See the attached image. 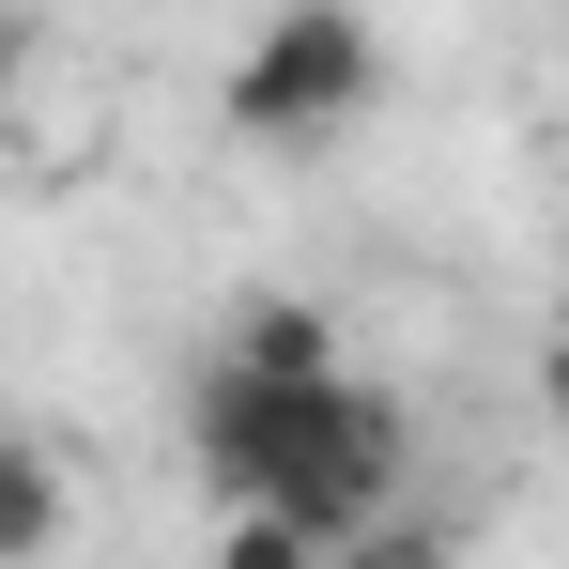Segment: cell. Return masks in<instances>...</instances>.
<instances>
[{
  "mask_svg": "<svg viewBox=\"0 0 569 569\" xmlns=\"http://www.w3.org/2000/svg\"><path fill=\"white\" fill-rule=\"evenodd\" d=\"M539 400H555V431H569V339H555V355H539Z\"/></svg>",
  "mask_w": 569,
  "mask_h": 569,
  "instance_id": "52a82bcc",
  "label": "cell"
},
{
  "mask_svg": "<svg viewBox=\"0 0 569 569\" xmlns=\"http://www.w3.org/2000/svg\"><path fill=\"white\" fill-rule=\"evenodd\" d=\"M385 93V31L355 16V0H278L262 31H247V62H231V139H262V154H292V139H339L355 108Z\"/></svg>",
  "mask_w": 569,
  "mask_h": 569,
  "instance_id": "7a4b0ae2",
  "label": "cell"
},
{
  "mask_svg": "<svg viewBox=\"0 0 569 569\" xmlns=\"http://www.w3.org/2000/svg\"><path fill=\"white\" fill-rule=\"evenodd\" d=\"M216 569H323V539H308L292 508H262V492H231V508H216Z\"/></svg>",
  "mask_w": 569,
  "mask_h": 569,
  "instance_id": "5b68a950",
  "label": "cell"
},
{
  "mask_svg": "<svg viewBox=\"0 0 569 569\" xmlns=\"http://www.w3.org/2000/svg\"><path fill=\"white\" fill-rule=\"evenodd\" d=\"M323 569H462V539H447V523H400V508H370L355 539H323Z\"/></svg>",
  "mask_w": 569,
  "mask_h": 569,
  "instance_id": "8992f818",
  "label": "cell"
},
{
  "mask_svg": "<svg viewBox=\"0 0 569 569\" xmlns=\"http://www.w3.org/2000/svg\"><path fill=\"white\" fill-rule=\"evenodd\" d=\"M62 555V462L0 431V569H47Z\"/></svg>",
  "mask_w": 569,
  "mask_h": 569,
  "instance_id": "277c9868",
  "label": "cell"
},
{
  "mask_svg": "<svg viewBox=\"0 0 569 569\" xmlns=\"http://www.w3.org/2000/svg\"><path fill=\"white\" fill-rule=\"evenodd\" d=\"M216 355H231V370H262V385H308V370H339V323H323L308 292H247Z\"/></svg>",
  "mask_w": 569,
  "mask_h": 569,
  "instance_id": "3957f363",
  "label": "cell"
},
{
  "mask_svg": "<svg viewBox=\"0 0 569 569\" xmlns=\"http://www.w3.org/2000/svg\"><path fill=\"white\" fill-rule=\"evenodd\" d=\"M0 431H16V400H0Z\"/></svg>",
  "mask_w": 569,
  "mask_h": 569,
  "instance_id": "9c48e42d",
  "label": "cell"
},
{
  "mask_svg": "<svg viewBox=\"0 0 569 569\" xmlns=\"http://www.w3.org/2000/svg\"><path fill=\"white\" fill-rule=\"evenodd\" d=\"M200 462H216V492H262V508H292L308 539H355L370 508H400V400H385L370 370H308V385H262V370H200L186 400Z\"/></svg>",
  "mask_w": 569,
  "mask_h": 569,
  "instance_id": "6da1fadb",
  "label": "cell"
},
{
  "mask_svg": "<svg viewBox=\"0 0 569 569\" xmlns=\"http://www.w3.org/2000/svg\"><path fill=\"white\" fill-rule=\"evenodd\" d=\"M16 62H31V16H16V0H0V78H16Z\"/></svg>",
  "mask_w": 569,
  "mask_h": 569,
  "instance_id": "ba28073f",
  "label": "cell"
}]
</instances>
